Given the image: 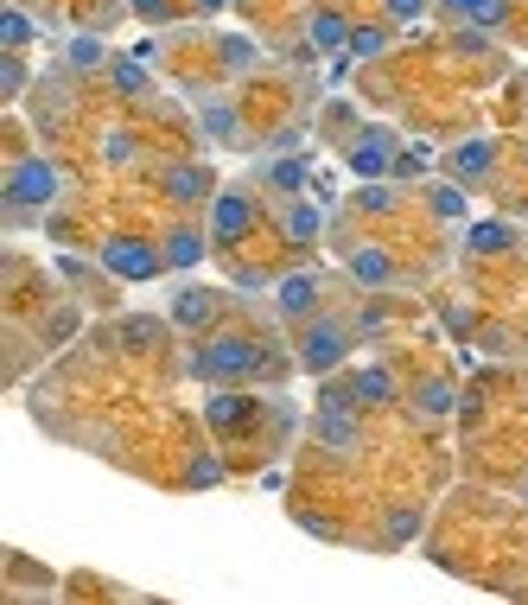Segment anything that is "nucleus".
<instances>
[{
    "label": "nucleus",
    "instance_id": "a211bd4d",
    "mask_svg": "<svg viewBox=\"0 0 528 605\" xmlns=\"http://www.w3.org/2000/svg\"><path fill=\"white\" fill-rule=\"evenodd\" d=\"M433 211H439V217H465V191H459V185H439V191H433Z\"/></svg>",
    "mask_w": 528,
    "mask_h": 605
},
{
    "label": "nucleus",
    "instance_id": "423d86ee",
    "mask_svg": "<svg viewBox=\"0 0 528 605\" xmlns=\"http://www.w3.org/2000/svg\"><path fill=\"white\" fill-rule=\"evenodd\" d=\"M338 357H344V331L338 325H312L306 338H299V364L306 370H331Z\"/></svg>",
    "mask_w": 528,
    "mask_h": 605
},
{
    "label": "nucleus",
    "instance_id": "6e6552de",
    "mask_svg": "<svg viewBox=\"0 0 528 605\" xmlns=\"http://www.w3.org/2000/svg\"><path fill=\"white\" fill-rule=\"evenodd\" d=\"M166 191L179 197V205H191V197H210V172H204V166H172V172H166Z\"/></svg>",
    "mask_w": 528,
    "mask_h": 605
},
{
    "label": "nucleus",
    "instance_id": "f03ea898",
    "mask_svg": "<svg viewBox=\"0 0 528 605\" xmlns=\"http://www.w3.org/2000/svg\"><path fill=\"white\" fill-rule=\"evenodd\" d=\"M191 370L198 376H249L255 370V345H242V338H216V345H204L198 357H191Z\"/></svg>",
    "mask_w": 528,
    "mask_h": 605
},
{
    "label": "nucleus",
    "instance_id": "9b49d317",
    "mask_svg": "<svg viewBox=\"0 0 528 605\" xmlns=\"http://www.w3.org/2000/svg\"><path fill=\"white\" fill-rule=\"evenodd\" d=\"M210 312H216V294H179V306H172L179 325H210Z\"/></svg>",
    "mask_w": 528,
    "mask_h": 605
},
{
    "label": "nucleus",
    "instance_id": "9d476101",
    "mask_svg": "<svg viewBox=\"0 0 528 605\" xmlns=\"http://www.w3.org/2000/svg\"><path fill=\"white\" fill-rule=\"evenodd\" d=\"M198 255H204V236H198V230H172V236H166V261H172V267H191Z\"/></svg>",
    "mask_w": 528,
    "mask_h": 605
},
{
    "label": "nucleus",
    "instance_id": "f3484780",
    "mask_svg": "<svg viewBox=\"0 0 528 605\" xmlns=\"http://www.w3.org/2000/svg\"><path fill=\"white\" fill-rule=\"evenodd\" d=\"M445 7H459V13H478V26H497V20H503V0H445Z\"/></svg>",
    "mask_w": 528,
    "mask_h": 605
},
{
    "label": "nucleus",
    "instance_id": "412c9836",
    "mask_svg": "<svg viewBox=\"0 0 528 605\" xmlns=\"http://www.w3.org/2000/svg\"><path fill=\"white\" fill-rule=\"evenodd\" d=\"M503 242H509L503 224H478V230H471V249H503Z\"/></svg>",
    "mask_w": 528,
    "mask_h": 605
},
{
    "label": "nucleus",
    "instance_id": "bb28decb",
    "mask_svg": "<svg viewBox=\"0 0 528 605\" xmlns=\"http://www.w3.org/2000/svg\"><path fill=\"white\" fill-rule=\"evenodd\" d=\"M134 13L140 20H166V0H134Z\"/></svg>",
    "mask_w": 528,
    "mask_h": 605
},
{
    "label": "nucleus",
    "instance_id": "6ab92c4d",
    "mask_svg": "<svg viewBox=\"0 0 528 605\" xmlns=\"http://www.w3.org/2000/svg\"><path fill=\"white\" fill-rule=\"evenodd\" d=\"M286 230H293V236H319V211H312V205H293V211H286Z\"/></svg>",
    "mask_w": 528,
    "mask_h": 605
},
{
    "label": "nucleus",
    "instance_id": "4468645a",
    "mask_svg": "<svg viewBox=\"0 0 528 605\" xmlns=\"http://www.w3.org/2000/svg\"><path fill=\"white\" fill-rule=\"evenodd\" d=\"M242 415H249L242 395H210V427H236Z\"/></svg>",
    "mask_w": 528,
    "mask_h": 605
},
{
    "label": "nucleus",
    "instance_id": "cd10ccee",
    "mask_svg": "<svg viewBox=\"0 0 528 605\" xmlns=\"http://www.w3.org/2000/svg\"><path fill=\"white\" fill-rule=\"evenodd\" d=\"M420 7H427V0H389V13H395V20H414Z\"/></svg>",
    "mask_w": 528,
    "mask_h": 605
},
{
    "label": "nucleus",
    "instance_id": "1a4fd4ad",
    "mask_svg": "<svg viewBox=\"0 0 528 605\" xmlns=\"http://www.w3.org/2000/svg\"><path fill=\"white\" fill-rule=\"evenodd\" d=\"M160 338H166L160 319H128V325H121V345H128V351H154Z\"/></svg>",
    "mask_w": 528,
    "mask_h": 605
},
{
    "label": "nucleus",
    "instance_id": "39448f33",
    "mask_svg": "<svg viewBox=\"0 0 528 605\" xmlns=\"http://www.w3.org/2000/svg\"><path fill=\"white\" fill-rule=\"evenodd\" d=\"M249 224H255V205H249L242 191H230V197H216V217H210L216 242H242V236H249Z\"/></svg>",
    "mask_w": 528,
    "mask_h": 605
},
{
    "label": "nucleus",
    "instance_id": "b1692460",
    "mask_svg": "<svg viewBox=\"0 0 528 605\" xmlns=\"http://www.w3.org/2000/svg\"><path fill=\"white\" fill-rule=\"evenodd\" d=\"M420 401H427V415H445V408H452V389H445V382H427Z\"/></svg>",
    "mask_w": 528,
    "mask_h": 605
},
{
    "label": "nucleus",
    "instance_id": "5701e85b",
    "mask_svg": "<svg viewBox=\"0 0 528 605\" xmlns=\"http://www.w3.org/2000/svg\"><path fill=\"white\" fill-rule=\"evenodd\" d=\"M70 64H84V71L102 64V39H77V45H70Z\"/></svg>",
    "mask_w": 528,
    "mask_h": 605
},
{
    "label": "nucleus",
    "instance_id": "a878e982",
    "mask_svg": "<svg viewBox=\"0 0 528 605\" xmlns=\"http://www.w3.org/2000/svg\"><path fill=\"white\" fill-rule=\"evenodd\" d=\"M216 478H223V465H210V459H204V465H191V485H216Z\"/></svg>",
    "mask_w": 528,
    "mask_h": 605
},
{
    "label": "nucleus",
    "instance_id": "f8f14e48",
    "mask_svg": "<svg viewBox=\"0 0 528 605\" xmlns=\"http://www.w3.org/2000/svg\"><path fill=\"white\" fill-rule=\"evenodd\" d=\"M350 395H356V401H395V382H389V370H363V376L350 382Z\"/></svg>",
    "mask_w": 528,
    "mask_h": 605
},
{
    "label": "nucleus",
    "instance_id": "f257e3e1",
    "mask_svg": "<svg viewBox=\"0 0 528 605\" xmlns=\"http://www.w3.org/2000/svg\"><path fill=\"white\" fill-rule=\"evenodd\" d=\"M51 197H57V172H51L45 160H20V166L7 172V205L32 211V205H51Z\"/></svg>",
    "mask_w": 528,
    "mask_h": 605
},
{
    "label": "nucleus",
    "instance_id": "c85d7f7f",
    "mask_svg": "<svg viewBox=\"0 0 528 605\" xmlns=\"http://www.w3.org/2000/svg\"><path fill=\"white\" fill-rule=\"evenodd\" d=\"M198 7H204V13H216V7H223V0H198Z\"/></svg>",
    "mask_w": 528,
    "mask_h": 605
},
{
    "label": "nucleus",
    "instance_id": "0eeeda50",
    "mask_svg": "<svg viewBox=\"0 0 528 605\" xmlns=\"http://www.w3.org/2000/svg\"><path fill=\"white\" fill-rule=\"evenodd\" d=\"M312 300H319V281H312V275L280 281V312H286V319H306V312H312Z\"/></svg>",
    "mask_w": 528,
    "mask_h": 605
},
{
    "label": "nucleus",
    "instance_id": "7ed1b4c3",
    "mask_svg": "<svg viewBox=\"0 0 528 605\" xmlns=\"http://www.w3.org/2000/svg\"><path fill=\"white\" fill-rule=\"evenodd\" d=\"M389 153H395V134L389 127H363L356 141H350V172H389Z\"/></svg>",
    "mask_w": 528,
    "mask_h": 605
},
{
    "label": "nucleus",
    "instance_id": "2eb2a0df",
    "mask_svg": "<svg viewBox=\"0 0 528 605\" xmlns=\"http://www.w3.org/2000/svg\"><path fill=\"white\" fill-rule=\"evenodd\" d=\"M312 45H325V51H331V45H350L344 20H338V13H319V20H312Z\"/></svg>",
    "mask_w": 528,
    "mask_h": 605
},
{
    "label": "nucleus",
    "instance_id": "dca6fc26",
    "mask_svg": "<svg viewBox=\"0 0 528 605\" xmlns=\"http://www.w3.org/2000/svg\"><path fill=\"white\" fill-rule=\"evenodd\" d=\"M383 45H389V32H383V26H356L344 51H356V57H375V51H383Z\"/></svg>",
    "mask_w": 528,
    "mask_h": 605
},
{
    "label": "nucleus",
    "instance_id": "4be33fe9",
    "mask_svg": "<svg viewBox=\"0 0 528 605\" xmlns=\"http://www.w3.org/2000/svg\"><path fill=\"white\" fill-rule=\"evenodd\" d=\"M0 39H7V45H26V39H32V26H26L20 13H0Z\"/></svg>",
    "mask_w": 528,
    "mask_h": 605
},
{
    "label": "nucleus",
    "instance_id": "ddd939ff",
    "mask_svg": "<svg viewBox=\"0 0 528 605\" xmlns=\"http://www.w3.org/2000/svg\"><path fill=\"white\" fill-rule=\"evenodd\" d=\"M350 275L383 287V281H389V261H383V249H356V255H350Z\"/></svg>",
    "mask_w": 528,
    "mask_h": 605
},
{
    "label": "nucleus",
    "instance_id": "20e7f679",
    "mask_svg": "<svg viewBox=\"0 0 528 605\" xmlns=\"http://www.w3.org/2000/svg\"><path fill=\"white\" fill-rule=\"evenodd\" d=\"M102 261L115 267L121 281H154V267H160V255L146 249V242H109V249H102Z\"/></svg>",
    "mask_w": 528,
    "mask_h": 605
},
{
    "label": "nucleus",
    "instance_id": "aec40b11",
    "mask_svg": "<svg viewBox=\"0 0 528 605\" xmlns=\"http://www.w3.org/2000/svg\"><path fill=\"white\" fill-rule=\"evenodd\" d=\"M452 166H459V172L471 179V172H484V166H490V147H478V141H471V147H459V160H452Z\"/></svg>",
    "mask_w": 528,
    "mask_h": 605
},
{
    "label": "nucleus",
    "instance_id": "393cba45",
    "mask_svg": "<svg viewBox=\"0 0 528 605\" xmlns=\"http://www.w3.org/2000/svg\"><path fill=\"white\" fill-rule=\"evenodd\" d=\"M115 83H121V90H140L146 77H140V64H115Z\"/></svg>",
    "mask_w": 528,
    "mask_h": 605
}]
</instances>
